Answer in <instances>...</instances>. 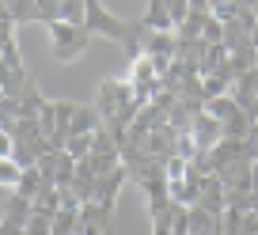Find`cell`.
<instances>
[{"label":"cell","mask_w":258,"mask_h":235,"mask_svg":"<svg viewBox=\"0 0 258 235\" xmlns=\"http://www.w3.org/2000/svg\"><path fill=\"white\" fill-rule=\"evenodd\" d=\"M46 34H49V53H53V61H61V65L80 61V57L88 53V46H91V31L88 27L53 23V27H46Z\"/></svg>","instance_id":"6da1fadb"},{"label":"cell","mask_w":258,"mask_h":235,"mask_svg":"<svg viewBox=\"0 0 258 235\" xmlns=\"http://www.w3.org/2000/svg\"><path fill=\"white\" fill-rule=\"evenodd\" d=\"M190 137H194V144H198V152H213V148L224 140V125H220L213 114H198L194 125H190Z\"/></svg>","instance_id":"7a4b0ae2"},{"label":"cell","mask_w":258,"mask_h":235,"mask_svg":"<svg viewBox=\"0 0 258 235\" xmlns=\"http://www.w3.org/2000/svg\"><path fill=\"white\" fill-rule=\"evenodd\" d=\"M34 216V201H27L23 194H4V212H0V224H16L27 227Z\"/></svg>","instance_id":"3957f363"},{"label":"cell","mask_w":258,"mask_h":235,"mask_svg":"<svg viewBox=\"0 0 258 235\" xmlns=\"http://www.w3.org/2000/svg\"><path fill=\"white\" fill-rule=\"evenodd\" d=\"M145 31H156V34H175V23H171V12H167V0H152L141 16Z\"/></svg>","instance_id":"277c9868"},{"label":"cell","mask_w":258,"mask_h":235,"mask_svg":"<svg viewBox=\"0 0 258 235\" xmlns=\"http://www.w3.org/2000/svg\"><path fill=\"white\" fill-rule=\"evenodd\" d=\"M31 76H27V68H19V72H12V68H0V99H23V91L31 88Z\"/></svg>","instance_id":"5b68a950"},{"label":"cell","mask_w":258,"mask_h":235,"mask_svg":"<svg viewBox=\"0 0 258 235\" xmlns=\"http://www.w3.org/2000/svg\"><path fill=\"white\" fill-rule=\"evenodd\" d=\"M103 129V118H99L95 106H80L73 118V137H95V133Z\"/></svg>","instance_id":"8992f818"},{"label":"cell","mask_w":258,"mask_h":235,"mask_svg":"<svg viewBox=\"0 0 258 235\" xmlns=\"http://www.w3.org/2000/svg\"><path fill=\"white\" fill-rule=\"evenodd\" d=\"M0 12L12 16L16 23H38V0H4Z\"/></svg>","instance_id":"52a82bcc"},{"label":"cell","mask_w":258,"mask_h":235,"mask_svg":"<svg viewBox=\"0 0 258 235\" xmlns=\"http://www.w3.org/2000/svg\"><path fill=\"white\" fill-rule=\"evenodd\" d=\"M205 114H213L220 125H228L232 118H239V114H243V106L235 103L232 95H220V99H213V103H205Z\"/></svg>","instance_id":"ba28073f"},{"label":"cell","mask_w":258,"mask_h":235,"mask_svg":"<svg viewBox=\"0 0 258 235\" xmlns=\"http://www.w3.org/2000/svg\"><path fill=\"white\" fill-rule=\"evenodd\" d=\"M46 103L49 99H42L38 84H31V88L23 91V99H19V118H38V114L46 110Z\"/></svg>","instance_id":"9c48e42d"},{"label":"cell","mask_w":258,"mask_h":235,"mask_svg":"<svg viewBox=\"0 0 258 235\" xmlns=\"http://www.w3.org/2000/svg\"><path fill=\"white\" fill-rule=\"evenodd\" d=\"M19 182H23V167L16 160H0V186H4V194H16Z\"/></svg>","instance_id":"30bf717a"},{"label":"cell","mask_w":258,"mask_h":235,"mask_svg":"<svg viewBox=\"0 0 258 235\" xmlns=\"http://www.w3.org/2000/svg\"><path fill=\"white\" fill-rule=\"evenodd\" d=\"M239 16H243V4H232V0H217L213 4V19H220V23H235Z\"/></svg>","instance_id":"8fae6325"},{"label":"cell","mask_w":258,"mask_h":235,"mask_svg":"<svg viewBox=\"0 0 258 235\" xmlns=\"http://www.w3.org/2000/svg\"><path fill=\"white\" fill-rule=\"evenodd\" d=\"M167 12H171V23H175V34H178V27H186V19H190V0H175V4H167Z\"/></svg>","instance_id":"7c38bea8"},{"label":"cell","mask_w":258,"mask_h":235,"mask_svg":"<svg viewBox=\"0 0 258 235\" xmlns=\"http://www.w3.org/2000/svg\"><path fill=\"white\" fill-rule=\"evenodd\" d=\"M0 235H27V227H16V224H0Z\"/></svg>","instance_id":"4fadbf2b"},{"label":"cell","mask_w":258,"mask_h":235,"mask_svg":"<svg viewBox=\"0 0 258 235\" xmlns=\"http://www.w3.org/2000/svg\"><path fill=\"white\" fill-rule=\"evenodd\" d=\"M250 190L258 194V160H254V167H250Z\"/></svg>","instance_id":"5bb4252c"},{"label":"cell","mask_w":258,"mask_h":235,"mask_svg":"<svg viewBox=\"0 0 258 235\" xmlns=\"http://www.w3.org/2000/svg\"><path fill=\"white\" fill-rule=\"evenodd\" d=\"M250 118H254V122H258V99H254V106H250Z\"/></svg>","instance_id":"9a60e30c"}]
</instances>
